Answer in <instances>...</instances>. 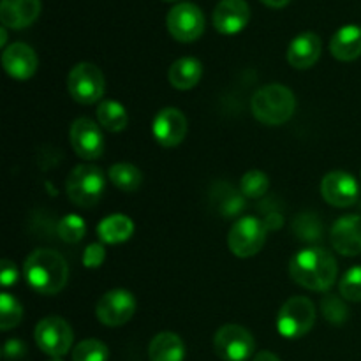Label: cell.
Listing matches in <instances>:
<instances>
[{
    "mask_svg": "<svg viewBox=\"0 0 361 361\" xmlns=\"http://www.w3.org/2000/svg\"><path fill=\"white\" fill-rule=\"evenodd\" d=\"M338 267L335 257L319 247H309L291 257L289 275L303 289L324 293L337 281Z\"/></svg>",
    "mask_w": 361,
    "mask_h": 361,
    "instance_id": "6da1fadb",
    "label": "cell"
},
{
    "mask_svg": "<svg viewBox=\"0 0 361 361\" xmlns=\"http://www.w3.org/2000/svg\"><path fill=\"white\" fill-rule=\"evenodd\" d=\"M25 279L34 291L41 295H56L69 279V267L59 252L37 249L25 259Z\"/></svg>",
    "mask_w": 361,
    "mask_h": 361,
    "instance_id": "7a4b0ae2",
    "label": "cell"
},
{
    "mask_svg": "<svg viewBox=\"0 0 361 361\" xmlns=\"http://www.w3.org/2000/svg\"><path fill=\"white\" fill-rule=\"evenodd\" d=\"M250 109L257 122L264 126H282L295 113L296 97L284 85H264L254 92L250 99Z\"/></svg>",
    "mask_w": 361,
    "mask_h": 361,
    "instance_id": "3957f363",
    "label": "cell"
},
{
    "mask_svg": "<svg viewBox=\"0 0 361 361\" xmlns=\"http://www.w3.org/2000/svg\"><path fill=\"white\" fill-rule=\"evenodd\" d=\"M106 189L104 173L94 164H80L69 173L66 182L67 197L80 208H90L101 201Z\"/></svg>",
    "mask_w": 361,
    "mask_h": 361,
    "instance_id": "277c9868",
    "label": "cell"
},
{
    "mask_svg": "<svg viewBox=\"0 0 361 361\" xmlns=\"http://www.w3.org/2000/svg\"><path fill=\"white\" fill-rule=\"evenodd\" d=\"M316 323V307L305 296H293L281 307L277 330L286 338H302Z\"/></svg>",
    "mask_w": 361,
    "mask_h": 361,
    "instance_id": "5b68a950",
    "label": "cell"
},
{
    "mask_svg": "<svg viewBox=\"0 0 361 361\" xmlns=\"http://www.w3.org/2000/svg\"><path fill=\"white\" fill-rule=\"evenodd\" d=\"M67 90H69L71 97L80 104H95L104 95V74L95 63H78L67 76Z\"/></svg>",
    "mask_w": 361,
    "mask_h": 361,
    "instance_id": "8992f818",
    "label": "cell"
},
{
    "mask_svg": "<svg viewBox=\"0 0 361 361\" xmlns=\"http://www.w3.org/2000/svg\"><path fill=\"white\" fill-rule=\"evenodd\" d=\"M34 337L37 348L48 356H51V358L66 356L71 351V345H73L74 341L73 328L69 326L66 319L56 316H49L39 321V324L35 326Z\"/></svg>",
    "mask_w": 361,
    "mask_h": 361,
    "instance_id": "52a82bcc",
    "label": "cell"
},
{
    "mask_svg": "<svg viewBox=\"0 0 361 361\" xmlns=\"http://www.w3.org/2000/svg\"><path fill=\"white\" fill-rule=\"evenodd\" d=\"M267 242V226L257 217H242L231 226L228 235L229 250L236 257H252Z\"/></svg>",
    "mask_w": 361,
    "mask_h": 361,
    "instance_id": "ba28073f",
    "label": "cell"
},
{
    "mask_svg": "<svg viewBox=\"0 0 361 361\" xmlns=\"http://www.w3.org/2000/svg\"><path fill=\"white\" fill-rule=\"evenodd\" d=\"M215 355L224 361H247L254 355L252 334L240 324H224L214 337Z\"/></svg>",
    "mask_w": 361,
    "mask_h": 361,
    "instance_id": "9c48e42d",
    "label": "cell"
},
{
    "mask_svg": "<svg viewBox=\"0 0 361 361\" xmlns=\"http://www.w3.org/2000/svg\"><path fill=\"white\" fill-rule=\"evenodd\" d=\"M168 32L180 42H192L204 32V14L196 4L180 2L166 16Z\"/></svg>",
    "mask_w": 361,
    "mask_h": 361,
    "instance_id": "30bf717a",
    "label": "cell"
},
{
    "mask_svg": "<svg viewBox=\"0 0 361 361\" xmlns=\"http://www.w3.org/2000/svg\"><path fill=\"white\" fill-rule=\"evenodd\" d=\"M134 312H136V300L133 293L126 289H113V291L104 293L95 307L97 319L109 328L123 326L129 323Z\"/></svg>",
    "mask_w": 361,
    "mask_h": 361,
    "instance_id": "8fae6325",
    "label": "cell"
},
{
    "mask_svg": "<svg viewBox=\"0 0 361 361\" xmlns=\"http://www.w3.org/2000/svg\"><path fill=\"white\" fill-rule=\"evenodd\" d=\"M69 141L78 157L85 161H95L104 152V137L101 129L87 116L74 120L69 129Z\"/></svg>",
    "mask_w": 361,
    "mask_h": 361,
    "instance_id": "7c38bea8",
    "label": "cell"
},
{
    "mask_svg": "<svg viewBox=\"0 0 361 361\" xmlns=\"http://www.w3.org/2000/svg\"><path fill=\"white\" fill-rule=\"evenodd\" d=\"M321 196L335 208L353 207L360 196L358 182L345 171H331L321 182Z\"/></svg>",
    "mask_w": 361,
    "mask_h": 361,
    "instance_id": "4fadbf2b",
    "label": "cell"
},
{
    "mask_svg": "<svg viewBox=\"0 0 361 361\" xmlns=\"http://www.w3.org/2000/svg\"><path fill=\"white\" fill-rule=\"evenodd\" d=\"M152 134L162 147H178L187 136L185 115L176 108L161 109L152 122Z\"/></svg>",
    "mask_w": 361,
    "mask_h": 361,
    "instance_id": "5bb4252c",
    "label": "cell"
},
{
    "mask_svg": "<svg viewBox=\"0 0 361 361\" xmlns=\"http://www.w3.org/2000/svg\"><path fill=\"white\" fill-rule=\"evenodd\" d=\"M250 21V7L245 0H221L214 9V27L224 35L242 32Z\"/></svg>",
    "mask_w": 361,
    "mask_h": 361,
    "instance_id": "9a60e30c",
    "label": "cell"
},
{
    "mask_svg": "<svg viewBox=\"0 0 361 361\" xmlns=\"http://www.w3.org/2000/svg\"><path fill=\"white\" fill-rule=\"evenodd\" d=\"M331 245L342 256L361 254V215H344L337 219L330 231Z\"/></svg>",
    "mask_w": 361,
    "mask_h": 361,
    "instance_id": "2e32d148",
    "label": "cell"
},
{
    "mask_svg": "<svg viewBox=\"0 0 361 361\" xmlns=\"http://www.w3.org/2000/svg\"><path fill=\"white\" fill-rule=\"evenodd\" d=\"M2 66L14 80H28L37 71L39 60L30 46L25 42H13L4 49Z\"/></svg>",
    "mask_w": 361,
    "mask_h": 361,
    "instance_id": "e0dca14e",
    "label": "cell"
},
{
    "mask_svg": "<svg viewBox=\"0 0 361 361\" xmlns=\"http://www.w3.org/2000/svg\"><path fill=\"white\" fill-rule=\"evenodd\" d=\"M41 11V0H2L0 2V21L6 28L23 30L37 20Z\"/></svg>",
    "mask_w": 361,
    "mask_h": 361,
    "instance_id": "ac0fdd59",
    "label": "cell"
},
{
    "mask_svg": "<svg viewBox=\"0 0 361 361\" xmlns=\"http://www.w3.org/2000/svg\"><path fill=\"white\" fill-rule=\"evenodd\" d=\"M321 49H323V42L319 35L314 32H303L296 35L288 48L289 66L300 71L310 69L319 60Z\"/></svg>",
    "mask_w": 361,
    "mask_h": 361,
    "instance_id": "d6986e66",
    "label": "cell"
},
{
    "mask_svg": "<svg viewBox=\"0 0 361 361\" xmlns=\"http://www.w3.org/2000/svg\"><path fill=\"white\" fill-rule=\"evenodd\" d=\"M330 51L341 62H353L361 56V27L344 25L334 34L330 41Z\"/></svg>",
    "mask_w": 361,
    "mask_h": 361,
    "instance_id": "ffe728a7",
    "label": "cell"
},
{
    "mask_svg": "<svg viewBox=\"0 0 361 361\" xmlns=\"http://www.w3.org/2000/svg\"><path fill=\"white\" fill-rule=\"evenodd\" d=\"M203 76V66L197 59L192 56H183V59L175 60L168 71V80L171 87L178 90H190L200 83Z\"/></svg>",
    "mask_w": 361,
    "mask_h": 361,
    "instance_id": "44dd1931",
    "label": "cell"
},
{
    "mask_svg": "<svg viewBox=\"0 0 361 361\" xmlns=\"http://www.w3.org/2000/svg\"><path fill=\"white\" fill-rule=\"evenodd\" d=\"M148 356H150V361H183L185 344L173 331H162L152 338Z\"/></svg>",
    "mask_w": 361,
    "mask_h": 361,
    "instance_id": "7402d4cb",
    "label": "cell"
},
{
    "mask_svg": "<svg viewBox=\"0 0 361 361\" xmlns=\"http://www.w3.org/2000/svg\"><path fill=\"white\" fill-rule=\"evenodd\" d=\"M134 233V222L127 215L115 214L102 219L101 224L97 226V235L102 243L109 245H118V243L127 242Z\"/></svg>",
    "mask_w": 361,
    "mask_h": 361,
    "instance_id": "603a6c76",
    "label": "cell"
},
{
    "mask_svg": "<svg viewBox=\"0 0 361 361\" xmlns=\"http://www.w3.org/2000/svg\"><path fill=\"white\" fill-rule=\"evenodd\" d=\"M97 120L109 133H120L129 123L127 109L116 101H101L97 106Z\"/></svg>",
    "mask_w": 361,
    "mask_h": 361,
    "instance_id": "cb8c5ba5",
    "label": "cell"
},
{
    "mask_svg": "<svg viewBox=\"0 0 361 361\" xmlns=\"http://www.w3.org/2000/svg\"><path fill=\"white\" fill-rule=\"evenodd\" d=\"M109 182L116 187V189L123 190V192H134L143 183V173L129 162H118L113 164L108 171Z\"/></svg>",
    "mask_w": 361,
    "mask_h": 361,
    "instance_id": "d4e9b609",
    "label": "cell"
},
{
    "mask_svg": "<svg viewBox=\"0 0 361 361\" xmlns=\"http://www.w3.org/2000/svg\"><path fill=\"white\" fill-rule=\"evenodd\" d=\"M21 317H23V309L20 302L9 293H2L0 295V330H13L21 323Z\"/></svg>",
    "mask_w": 361,
    "mask_h": 361,
    "instance_id": "484cf974",
    "label": "cell"
},
{
    "mask_svg": "<svg viewBox=\"0 0 361 361\" xmlns=\"http://www.w3.org/2000/svg\"><path fill=\"white\" fill-rule=\"evenodd\" d=\"M108 345L95 338H87L73 349V361H108Z\"/></svg>",
    "mask_w": 361,
    "mask_h": 361,
    "instance_id": "4316f807",
    "label": "cell"
},
{
    "mask_svg": "<svg viewBox=\"0 0 361 361\" xmlns=\"http://www.w3.org/2000/svg\"><path fill=\"white\" fill-rule=\"evenodd\" d=\"M268 187H270V178L267 173L259 171V169H250L243 175L242 182H240V189L245 197H261L267 194Z\"/></svg>",
    "mask_w": 361,
    "mask_h": 361,
    "instance_id": "83f0119b",
    "label": "cell"
},
{
    "mask_svg": "<svg viewBox=\"0 0 361 361\" xmlns=\"http://www.w3.org/2000/svg\"><path fill=\"white\" fill-rule=\"evenodd\" d=\"M59 236L67 243H78L87 233V226L80 215H66L62 221L59 222Z\"/></svg>",
    "mask_w": 361,
    "mask_h": 361,
    "instance_id": "f1b7e54d",
    "label": "cell"
},
{
    "mask_svg": "<svg viewBox=\"0 0 361 361\" xmlns=\"http://www.w3.org/2000/svg\"><path fill=\"white\" fill-rule=\"evenodd\" d=\"M338 289L342 298L348 302H361V267H353L351 270L345 271Z\"/></svg>",
    "mask_w": 361,
    "mask_h": 361,
    "instance_id": "f546056e",
    "label": "cell"
},
{
    "mask_svg": "<svg viewBox=\"0 0 361 361\" xmlns=\"http://www.w3.org/2000/svg\"><path fill=\"white\" fill-rule=\"evenodd\" d=\"M323 307V316L330 321L331 324H344L348 319V307L334 295H326L321 302Z\"/></svg>",
    "mask_w": 361,
    "mask_h": 361,
    "instance_id": "4dcf8cb0",
    "label": "cell"
},
{
    "mask_svg": "<svg viewBox=\"0 0 361 361\" xmlns=\"http://www.w3.org/2000/svg\"><path fill=\"white\" fill-rule=\"evenodd\" d=\"M106 259V249L102 243H90V245L85 249L83 254V264L90 270H95V268L101 267Z\"/></svg>",
    "mask_w": 361,
    "mask_h": 361,
    "instance_id": "1f68e13d",
    "label": "cell"
},
{
    "mask_svg": "<svg viewBox=\"0 0 361 361\" xmlns=\"http://www.w3.org/2000/svg\"><path fill=\"white\" fill-rule=\"evenodd\" d=\"M0 282H2L4 288H9L18 282V270L16 264L9 259H4L0 263Z\"/></svg>",
    "mask_w": 361,
    "mask_h": 361,
    "instance_id": "d6a6232c",
    "label": "cell"
},
{
    "mask_svg": "<svg viewBox=\"0 0 361 361\" xmlns=\"http://www.w3.org/2000/svg\"><path fill=\"white\" fill-rule=\"evenodd\" d=\"M25 351H27V349H25L23 342L21 341H9L4 345V356H6V360L23 358Z\"/></svg>",
    "mask_w": 361,
    "mask_h": 361,
    "instance_id": "836d02e7",
    "label": "cell"
},
{
    "mask_svg": "<svg viewBox=\"0 0 361 361\" xmlns=\"http://www.w3.org/2000/svg\"><path fill=\"white\" fill-rule=\"evenodd\" d=\"M252 361H281V360H279V356H275L274 353L261 351V353H257L256 356H254Z\"/></svg>",
    "mask_w": 361,
    "mask_h": 361,
    "instance_id": "e575fe53",
    "label": "cell"
},
{
    "mask_svg": "<svg viewBox=\"0 0 361 361\" xmlns=\"http://www.w3.org/2000/svg\"><path fill=\"white\" fill-rule=\"evenodd\" d=\"M261 2H263L264 6H268V7H274V9H281V7L288 6L291 0H261Z\"/></svg>",
    "mask_w": 361,
    "mask_h": 361,
    "instance_id": "d590c367",
    "label": "cell"
},
{
    "mask_svg": "<svg viewBox=\"0 0 361 361\" xmlns=\"http://www.w3.org/2000/svg\"><path fill=\"white\" fill-rule=\"evenodd\" d=\"M7 30H6V27H2L0 28V46H2L4 49L7 48Z\"/></svg>",
    "mask_w": 361,
    "mask_h": 361,
    "instance_id": "8d00e7d4",
    "label": "cell"
},
{
    "mask_svg": "<svg viewBox=\"0 0 361 361\" xmlns=\"http://www.w3.org/2000/svg\"><path fill=\"white\" fill-rule=\"evenodd\" d=\"M48 361H62V360H60V358H49Z\"/></svg>",
    "mask_w": 361,
    "mask_h": 361,
    "instance_id": "74e56055",
    "label": "cell"
},
{
    "mask_svg": "<svg viewBox=\"0 0 361 361\" xmlns=\"http://www.w3.org/2000/svg\"><path fill=\"white\" fill-rule=\"evenodd\" d=\"M166 2H178V0H166Z\"/></svg>",
    "mask_w": 361,
    "mask_h": 361,
    "instance_id": "f35d334b",
    "label": "cell"
}]
</instances>
